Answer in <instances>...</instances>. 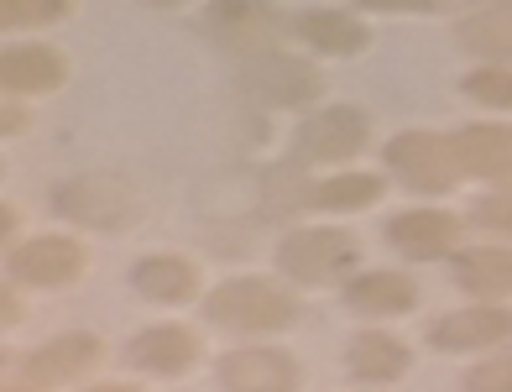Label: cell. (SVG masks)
Segmentation results:
<instances>
[{
	"mask_svg": "<svg viewBox=\"0 0 512 392\" xmlns=\"http://www.w3.org/2000/svg\"><path fill=\"white\" fill-rule=\"evenodd\" d=\"M194 356H199V340L183 325H157V330H142L131 340V361L142 366V372H157V377L183 372Z\"/></svg>",
	"mask_w": 512,
	"mask_h": 392,
	"instance_id": "cell-14",
	"label": "cell"
},
{
	"mask_svg": "<svg viewBox=\"0 0 512 392\" xmlns=\"http://www.w3.org/2000/svg\"><path fill=\"white\" fill-rule=\"evenodd\" d=\"M351 372L361 382H398L408 372V345L392 335H377V330H361L351 345Z\"/></svg>",
	"mask_w": 512,
	"mask_h": 392,
	"instance_id": "cell-17",
	"label": "cell"
},
{
	"mask_svg": "<svg viewBox=\"0 0 512 392\" xmlns=\"http://www.w3.org/2000/svg\"><path fill=\"white\" fill-rule=\"evenodd\" d=\"M74 11V0H0V21L6 27H48Z\"/></svg>",
	"mask_w": 512,
	"mask_h": 392,
	"instance_id": "cell-23",
	"label": "cell"
},
{
	"mask_svg": "<svg viewBox=\"0 0 512 392\" xmlns=\"http://www.w3.org/2000/svg\"><path fill=\"white\" fill-rule=\"evenodd\" d=\"M220 387L236 392H288L298 387V361L288 351H236L220 361Z\"/></svg>",
	"mask_w": 512,
	"mask_h": 392,
	"instance_id": "cell-9",
	"label": "cell"
},
{
	"mask_svg": "<svg viewBox=\"0 0 512 392\" xmlns=\"http://www.w3.org/2000/svg\"><path fill=\"white\" fill-rule=\"evenodd\" d=\"M79 272H84V246L79 241H63V236H42L32 246H16L11 251V278L37 283V288L74 283Z\"/></svg>",
	"mask_w": 512,
	"mask_h": 392,
	"instance_id": "cell-8",
	"label": "cell"
},
{
	"mask_svg": "<svg viewBox=\"0 0 512 392\" xmlns=\"http://www.w3.org/2000/svg\"><path fill=\"white\" fill-rule=\"evenodd\" d=\"M131 283L142 288L147 298H157V304H183V298H194L199 272H194V262H183V257H147V262L131 267Z\"/></svg>",
	"mask_w": 512,
	"mask_h": 392,
	"instance_id": "cell-16",
	"label": "cell"
},
{
	"mask_svg": "<svg viewBox=\"0 0 512 392\" xmlns=\"http://www.w3.org/2000/svg\"><path fill=\"white\" fill-rule=\"evenodd\" d=\"M455 157L476 178H507L512 173V131L507 126H465L455 136Z\"/></svg>",
	"mask_w": 512,
	"mask_h": 392,
	"instance_id": "cell-15",
	"label": "cell"
},
{
	"mask_svg": "<svg viewBox=\"0 0 512 392\" xmlns=\"http://www.w3.org/2000/svg\"><path fill=\"white\" fill-rule=\"evenodd\" d=\"M209 319L230 330H246V335H272L298 319V298L267 278H236L209 293Z\"/></svg>",
	"mask_w": 512,
	"mask_h": 392,
	"instance_id": "cell-1",
	"label": "cell"
},
{
	"mask_svg": "<svg viewBox=\"0 0 512 392\" xmlns=\"http://www.w3.org/2000/svg\"><path fill=\"white\" fill-rule=\"evenodd\" d=\"M460 42H465L471 53L512 58V0H497V6L476 11L471 21H460Z\"/></svg>",
	"mask_w": 512,
	"mask_h": 392,
	"instance_id": "cell-21",
	"label": "cell"
},
{
	"mask_svg": "<svg viewBox=\"0 0 512 392\" xmlns=\"http://www.w3.org/2000/svg\"><path fill=\"white\" fill-rule=\"evenodd\" d=\"M512 335V309H460L450 319H439V325L429 330V340L439 345V351H476V345H497Z\"/></svg>",
	"mask_w": 512,
	"mask_h": 392,
	"instance_id": "cell-12",
	"label": "cell"
},
{
	"mask_svg": "<svg viewBox=\"0 0 512 392\" xmlns=\"http://www.w3.org/2000/svg\"><path fill=\"white\" fill-rule=\"evenodd\" d=\"M465 387L471 392H512V356H497V361L476 366V372L465 377Z\"/></svg>",
	"mask_w": 512,
	"mask_h": 392,
	"instance_id": "cell-25",
	"label": "cell"
},
{
	"mask_svg": "<svg viewBox=\"0 0 512 392\" xmlns=\"http://www.w3.org/2000/svg\"><path fill=\"white\" fill-rule=\"evenodd\" d=\"M455 278L471 293H512V251L502 246H476V251H455Z\"/></svg>",
	"mask_w": 512,
	"mask_h": 392,
	"instance_id": "cell-18",
	"label": "cell"
},
{
	"mask_svg": "<svg viewBox=\"0 0 512 392\" xmlns=\"http://www.w3.org/2000/svg\"><path fill=\"white\" fill-rule=\"evenodd\" d=\"M366 115L340 105V110H319L314 121H304L298 131V152L314 157V163H351V157L366 147Z\"/></svg>",
	"mask_w": 512,
	"mask_h": 392,
	"instance_id": "cell-6",
	"label": "cell"
},
{
	"mask_svg": "<svg viewBox=\"0 0 512 392\" xmlns=\"http://www.w3.org/2000/svg\"><path fill=\"white\" fill-rule=\"evenodd\" d=\"M298 37L319 53H361L366 48V27L345 11H304L298 16Z\"/></svg>",
	"mask_w": 512,
	"mask_h": 392,
	"instance_id": "cell-20",
	"label": "cell"
},
{
	"mask_svg": "<svg viewBox=\"0 0 512 392\" xmlns=\"http://www.w3.org/2000/svg\"><path fill=\"white\" fill-rule=\"evenodd\" d=\"M152 6H183V0H152Z\"/></svg>",
	"mask_w": 512,
	"mask_h": 392,
	"instance_id": "cell-28",
	"label": "cell"
},
{
	"mask_svg": "<svg viewBox=\"0 0 512 392\" xmlns=\"http://www.w3.org/2000/svg\"><path fill=\"white\" fill-rule=\"evenodd\" d=\"M105 361V345L95 335H58L53 345L27 356L21 366V387H58V382H74V377H89L95 366Z\"/></svg>",
	"mask_w": 512,
	"mask_h": 392,
	"instance_id": "cell-5",
	"label": "cell"
},
{
	"mask_svg": "<svg viewBox=\"0 0 512 392\" xmlns=\"http://www.w3.org/2000/svg\"><path fill=\"white\" fill-rule=\"evenodd\" d=\"M377 199H382V178H366V173H340L314 189V204H324V210H366Z\"/></svg>",
	"mask_w": 512,
	"mask_h": 392,
	"instance_id": "cell-22",
	"label": "cell"
},
{
	"mask_svg": "<svg viewBox=\"0 0 512 392\" xmlns=\"http://www.w3.org/2000/svg\"><path fill=\"white\" fill-rule=\"evenodd\" d=\"M345 298L366 314H408L418 304V288L403 278V272H366V278H356L351 288H345Z\"/></svg>",
	"mask_w": 512,
	"mask_h": 392,
	"instance_id": "cell-19",
	"label": "cell"
},
{
	"mask_svg": "<svg viewBox=\"0 0 512 392\" xmlns=\"http://www.w3.org/2000/svg\"><path fill=\"white\" fill-rule=\"evenodd\" d=\"M476 215L492 225V230H507L512 236V189H497V194H486L481 204H476Z\"/></svg>",
	"mask_w": 512,
	"mask_h": 392,
	"instance_id": "cell-26",
	"label": "cell"
},
{
	"mask_svg": "<svg viewBox=\"0 0 512 392\" xmlns=\"http://www.w3.org/2000/svg\"><path fill=\"white\" fill-rule=\"evenodd\" d=\"M387 168H398L403 183H413L418 194H445L455 189V178L465 173L460 157H455V142L434 131H403L387 142Z\"/></svg>",
	"mask_w": 512,
	"mask_h": 392,
	"instance_id": "cell-2",
	"label": "cell"
},
{
	"mask_svg": "<svg viewBox=\"0 0 512 392\" xmlns=\"http://www.w3.org/2000/svg\"><path fill=\"white\" fill-rule=\"evenodd\" d=\"M387 241L408 251V257L429 262V257H445V251H455L460 241V220L445 215V210H408L387 225Z\"/></svg>",
	"mask_w": 512,
	"mask_h": 392,
	"instance_id": "cell-11",
	"label": "cell"
},
{
	"mask_svg": "<svg viewBox=\"0 0 512 392\" xmlns=\"http://www.w3.org/2000/svg\"><path fill=\"white\" fill-rule=\"evenodd\" d=\"M58 210L68 220H79V225L121 230L136 215V194H131V183L115 178V173H84V178H74V183L58 189Z\"/></svg>",
	"mask_w": 512,
	"mask_h": 392,
	"instance_id": "cell-3",
	"label": "cell"
},
{
	"mask_svg": "<svg viewBox=\"0 0 512 392\" xmlns=\"http://www.w3.org/2000/svg\"><path fill=\"white\" fill-rule=\"evenodd\" d=\"M371 11H439V0H361Z\"/></svg>",
	"mask_w": 512,
	"mask_h": 392,
	"instance_id": "cell-27",
	"label": "cell"
},
{
	"mask_svg": "<svg viewBox=\"0 0 512 392\" xmlns=\"http://www.w3.org/2000/svg\"><path fill=\"white\" fill-rule=\"evenodd\" d=\"M351 262H356V236H345V230H293L277 246V267L298 283H330Z\"/></svg>",
	"mask_w": 512,
	"mask_h": 392,
	"instance_id": "cell-4",
	"label": "cell"
},
{
	"mask_svg": "<svg viewBox=\"0 0 512 392\" xmlns=\"http://www.w3.org/2000/svg\"><path fill=\"white\" fill-rule=\"evenodd\" d=\"M209 27H215L236 53H267L272 32H277V11L267 0H220L209 11Z\"/></svg>",
	"mask_w": 512,
	"mask_h": 392,
	"instance_id": "cell-10",
	"label": "cell"
},
{
	"mask_svg": "<svg viewBox=\"0 0 512 392\" xmlns=\"http://www.w3.org/2000/svg\"><path fill=\"white\" fill-rule=\"evenodd\" d=\"M246 84L262 100H272V105H304L314 89H319V74H314L304 58H288V53L267 48V53H256L246 63Z\"/></svg>",
	"mask_w": 512,
	"mask_h": 392,
	"instance_id": "cell-7",
	"label": "cell"
},
{
	"mask_svg": "<svg viewBox=\"0 0 512 392\" xmlns=\"http://www.w3.org/2000/svg\"><path fill=\"white\" fill-rule=\"evenodd\" d=\"M0 79H6L11 95H48V89H58L68 79V63H63V53L42 48V42H27V48H6Z\"/></svg>",
	"mask_w": 512,
	"mask_h": 392,
	"instance_id": "cell-13",
	"label": "cell"
},
{
	"mask_svg": "<svg viewBox=\"0 0 512 392\" xmlns=\"http://www.w3.org/2000/svg\"><path fill=\"white\" fill-rule=\"evenodd\" d=\"M465 95L481 100V105L512 110V74H507V68H476V74L465 79Z\"/></svg>",
	"mask_w": 512,
	"mask_h": 392,
	"instance_id": "cell-24",
	"label": "cell"
}]
</instances>
